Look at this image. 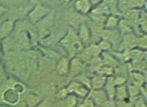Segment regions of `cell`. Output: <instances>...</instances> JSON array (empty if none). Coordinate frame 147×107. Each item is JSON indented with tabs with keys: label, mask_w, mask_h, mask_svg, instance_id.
<instances>
[{
	"label": "cell",
	"mask_w": 147,
	"mask_h": 107,
	"mask_svg": "<svg viewBox=\"0 0 147 107\" xmlns=\"http://www.w3.org/2000/svg\"><path fill=\"white\" fill-rule=\"evenodd\" d=\"M6 11H7V9L6 7H4L2 5H0V16L3 15Z\"/></svg>",
	"instance_id": "obj_32"
},
{
	"label": "cell",
	"mask_w": 147,
	"mask_h": 107,
	"mask_svg": "<svg viewBox=\"0 0 147 107\" xmlns=\"http://www.w3.org/2000/svg\"><path fill=\"white\" fill-rule=\"evenodd\" d=\"M79 98L74 94H68L64 98L65 101V107H76L78 105Z\"/></svg>",
	"instance_id": "obj_19"
},
{
	"label": "cell",
	"mask_w": 147,
	"mask_h": 107,
	"mask_svg": "<svg viewBox=\"0 0 147 107\" xmlns=\"http://www.w3.org/2000/svg\"><path fill=\"white\" fill-rule=\"evenodd\" d=\"M15 19H7L0 26V38L8 36L14 29L16 25Z\"/></svg>",
	"instance_id": "obj_10"
},
{
	"label": "cell",
	"mask_w": 147,
	"mask_h": 107,
	"mask_svg": "<svg viewBox=\"0 0 147 107\" xmlns=\"http://www.w3.org/2000/svg\"><path fill=\"white\" fill-rule=\"evenodd\" d=\"M60 42L70 57H75L76 54H80L84 50L83 43L79 39L75 29L71 27L68 28Z\"/></svg>",
	"instance_id": "obj_1"
},
{
	"label": "cell",
	"mask_w": 147,
	"mask_h": 107,
	"mask_svg": "<svg viewBox=\"0 0 147 107\" xmlns=\"http://www.w3.org/2000/svg\"><path fill=\"white\" fill-rule=\"evenodd\" d=\"M79 107H97L94 102L90 97L88 96L86 98H83V101L81 104H79Z\"/></svg>",
	"instance_id": "obj_22"
},
{
	"label": "cell",
	"mask_w": 147,
	"mask_h": 107,
	"mask_svg": "<svg viewBox=\"0 0 147 107\" xmlns=\"http://www.w3.org/2000/svg\"><path fill=\"white\" fill-rule=\"evenodd\" d=\"M113 78L114 77L112 76H109V78H107L105 84L103 87V89L105 90L110 99L115 100L116 86L113 82Z\"/></svg>",
	"instance_id": "obj_12"
},
{
	"label": "cell",
	"mask_w": 147,
	"mask_h": 107,
	"mask_svg": "<svg viewBox=\"0 0 147 107\" xmlns=\"http://www.w3.org/2000/svg\"><path fill=\"white\" fill-rule=\"evenodd\" d=\"M78 28V30L77 34L81 41L83 43V44L89 42L91 39L92 34L87 22L85 21L81 23Z\"/></svg>",
	"instance_id": "obj_8"
},
{
	"label": "cell",
	"mask_w": 147,
	"mask_h": 107,
	"mask_svg": "<svg viewBox=\"0 0 147 107\" xmlns=\"http://www.w3.org/2000/svg\"><path fill=\"white\" fill-rule=\"evenodd\" d=\"M68 22L70 24L71 28L75 29L78 28L79 26L84 22H85L84 15L80 14L75 9L69 11L68 14Z\"/></svg>",
	"instance_id": "obj_7"
},
{
	"label": "cell",
	"mask_w": 147,
	"mask_h": 107,
	"mask_svg": "<svg viewBox=\"0 0 147 107\" xmlns=\"http://www.w3.org/2000/svg\"><path fill=\"white\" fill-rule=\"evenodd\" d=\"M85 64L84 61L80 58L74 57L70 61V70L68 75H70L71 78H75L76 76L80 75L84 70Z\"/></svg>",
	"instance_id": "obj_5"
},
{
	"label": "cell",
	"mask_w": 147,
	"mask_h": 107,
	"mask_svg": "<svg viewBox=\"0 0 147 107\" xmlns=\"http://www.w3.org/2000/svg\"><path fill=\"white\" fill-rule=\"evenodd\" d=\"M57 1V0H41V3L48 7V5H51L52 4L55 3Z\"/></svg>",
	"instance_id": "obj_28"
},
{
	"label": "cell",
	"mask_w": 147,
	"mask_h": 107,
	"mask_svg": "<svg viewBox=\"0 0 147 107\" xmlns=\"http://www.w3.org/2000/svg\"><path fill=\"white\" fill-rule=\"evenodd\" d=\"M129 5L130 9H138L143 7L144 5H146L145 0H128Z\"/></svg>",
	"instance_id": "obj_21"
},
{
	"label": "cell",
	"mask_w": 147,
	"mask_h": 107,
	"mask_svg": "<svg viewBox=\"0 0 147 107\" xmlns=\"http://www.w3.org/2000/svg\"><path fill=\"white\" fill-rule=\"evenodd\" d=\"M133 107H147L146 99L143 96L137 97L134 103Z\"/></svg>",
	"instance_id": "obj_23"
},
{
	"label": "cell",
	"mask_w": 147,
	"mask_h": 107,
	"mask_svg": "<svg viewBox=\"0 0 147 107\" xmlns=\"http://www.w3.org/2000/svg\"><path fill=\"white\" fill-rule=\"evenodd\" d=\"M4 79H5V74H4V70L1 66V64H0V84L3 82Z\"/></svg>",
	"instance_id": "obj_29"
},
{
	"label": "cell",
	"mask_w": 147,
	"mask_h": 107,
	"mask_svg": "<svg viewBox=\"0 0 147 107\" xmlns=\"http://www.w3.org/2000/svg\"><path fill=\"white\" fill-rule=\"evenodd\" d=\"M129 96L131 98H136L139 96L140 91V88L134 84H129L127 86Z\"/></svg>",
	"instance_id": "obj_20"
},
{
	"label": "cell",
	"mask_w": 147,
	"mask_h": 107,
	"mask_svg": "<svg viewBox=\"0 0 147 107\" xmlns=\"http://www.w3.org/2000/svg\"><path fill=\"white\" fill-rule=\"evenodd\" d=\"M99 48L101 50H109L111 49L112 47V44L109 41H108L105 39H102L98 44Z\"/></svg>",
	"instance_id": "obj_24"
},
{
	"label": "cell",
	"mask_w": 147,
	"mask_h": 107,
	"mask_svg": "<svg viewBox=\"0 0 147 107\" xmlns=\"http://www.w3.org/2000/svg\"><path fill=\"white\" fill-rule=\"evenodd\" d=\"M103 0H90V3H91L92 6H96L98 5L99 4L102 3Z\"/></svg>",
	"instance_id": "obj_31"
},
{
	"label": "cell",
	"mask_w": 147,
	"mask_h": 107,
	"mask_svg": "<svg viewBox=\"0 0 147 107\" xmlns=\"http://www.w3.org/2000/svg\"><path fill=\"white\" fill-rule=\"evenodd\" d=\"M107 77L100 74H97L91 78L92 89H103L105 84Z\"/></svg>",
	"instance_id": "obj_14"
},
{
	"label": "cell",
	"mask_w": 147,
	"mask_h": 107,
	"mask_svg": "<svg viewBox=\"0 0 147 107\" xmlns=\"http://www.w3.org/2000/svg\"><path fill=\"white\" fill-rule=\"evenodd\" d=\"M66 89L68 94H74L80 98H86L88 96L90 91L76 80L71 81L66 87Z\"/></svg>",
	"instance_id": "obj_3"
},
{
	"label": "cell",
	"mask_w": 147,
	"mask_h": 107,
	"mask_svg": "<svg viewBox=\"0 0 147 107\" xmlns=\"http://www.w3.org/2000/svg\"><path fill=\"white\" fill-rule=\"evenodd\" d=\"M29 3L31 5L34 6V5L40 3V0H29Z\"/></svg>",
	"instance_id": "obj_33"
},
{
	"label": "cell",
	"mask_w": 147,
	"mask_h": 107,
	"mask_svg": "<svg viewBox=\"0 0 147 107\" xmlns=\"http://www.w3.org/2000/svg\"><path fill=\"white\" fill-rule=\"evenodd\" d=\"M70 61L68 58L62 57L60 58L56 65L55 70L59 76H66L68 75L70 70Z\"/></svg>",
	"instance_id": "obj_9"
},
{
	"label": "cell",
	"mask_w": 147,
	"mask_h": 107,
	"mask_svg": "<svg viewBox=\"0 0 147 107\" xmlns=\"http://www.w3.org/2000/svg\"><path fill=\"white\" fill-rule=\"evenodd\" d=\"M126 78L121 76H118L115 77V78H113V82L116 87L126 84Z\"/></svg>",
	"instance_id": "obj_27"
},
{
	"label": "cell",
	"mask_w": 147,
	"mask_h": 107,
	"mask_svg": "<svg viewBox=\"0 0 147 107\" xmlns=\"http://www.w3.org/2000/svg\"><path fill=\"white\" fill-rule=\"evenodd\" d=\"M137 37L132 33L126 34L124 35L123 43L121 44L122 49L124 50H129L132 48H134L136 45H137Z\"/></svg>",
	"instance_id": "obj_11"
},
{
	"label": "cell",
	"mask_w": 147,
	"mask_h": 107,
	"mask_svg": "<svg viewBox=\"0 0 147 107\" xmlns=\"http://www.w3.org/2000/svg\"><path fill=\"white\" fill-rule=\"evenodd\" d=\"M118 15H109L107 17V19L104 23V28L106 29H115L118 27L119 21Z\"/></svg>",
	"instance_id": "obj_16"
},
{
	"label": "cell",
	"mask_w": 147,
	"mask_h": 107,
	"mask_svg": "<svg viewBox=\"0 0 147 107\" xmlns=\"http://www.w3.org/2000/svg\"><path fill=\"white\" fill-rule=\"evenodd\" d=\"M92 5L90 0H75L74 9L80 14L85 15L91 12Z\"/></svg>",
	"instance_id": "obj_6"
},
{
	"label": "cell",
	"mask_w": 147,
	"mask_h": 107,
	"mask_svg": "<svg viewBox=\"0 0 147 107\" xmlns=\"http://www.w3.org/2000/svg\"><path fill=\"white\" fill-rule=\"evenodd\" d=\"M68 95V93L67 91L66 88H62L61 89H60L59 91L56 93L55 94V97L58 99H64Z\"/></svg>",
	"instance_id": "obj_26"
},
{
	"label": "cell",
	"mask_w": 147,
	"mask_h": 107,
	"mask_svg": "<svg viewBox=\"0 0 147 107\" xmlns=\"http://www.w3.org/2000/svg\"><path fill=\"white\" fill-rule=\"evenodd\" d=\"M88 96L92 98L97 106H102L109 99L103 89H91V91H89Z\"/></svg>",
	"instance_id": "obj_4"
},
{
	"label": "cell",
	"mask_w": 147,
	"mask_h": 107,
	"mask_svg": "<svg viewBox=\"0 0 147 107\" xmlns=\"http://www.w3.org/2000/svg\"><path fill=\"white\" fill-rule=\"evenodd\" d=\"M75 80L78 81L81 84H83L84 86L88 88L89 90L92 89V84H91V78L84 74H80L76 76L75 78Z\"/></svg>",
	"instance_id": "obj_18"
},
{
	"label": "cell",
	"mask_w": 147,
	"mask_h": 107,
	"mask_svg": "<svg viewBox=\"0 0 147 107\" xmlns=\"http://www.w3.org/2000/svg\"><path fill=\"white\" fill-rule=\"evenodd\" d=\"M49 13H51L50 7L41 3H39L33 6L32 9L28 13V17L30 22L34 24L40 22Z\"/></svg>",
	"instance_id": "obj_2"
},
{
	"label": "cell",
	"mask_w": 147,
	"mask_h": 107,
	"mask_svg": "<svg viewBox=\"0 0 147 107\" xmlns=\"http://www.w3.org/2000/svg\"><path fill=\"white\" fill-rule=\"evenodd\" d=\"M59 1H60V2H62L63 3L67 4V3H69L71 2L72 1H73V0H59Z\"/></svg>",
	"instance_id": "obj_34"
},
{
	"label": "cell",
	"mask_w": 147,
	"mask_h": 107,
	"mask_svg": "<svg viewBox=\"0 0 147 107\" xmlns=\"http://www.w3.org/2000/svg\"><path fill=\"white\" fill-rule=\"evenodd\" d=\"M117 27L120 34L123 36L126 34L132 33L134 31V27L125 19L119 20Z\"/></svg>",
	"instance_id": "obj_15"
},
{
	"label": "cell",
	"mask_w": 147,
	"mask_h": 107,
	"mask_svg": "<svg viewBox=\"0 0 147 107\" xmlns=\"http://www.w3.org/2000/svg\"><path fill=\"white\" fill-rule=\"evenodd\" d=\"M48 106H49V102L46 100H45L41 102L40 104L34 107H48Z\"/></svg>",
	"instance_id": "obj_30"
},
{
	"label": "cell",
	"mask_w": 147,
	"mask_h": 107,
	"mask_svg": "<svg viewBox=\"0 0 147 107\" xmlns=\"http://www.w3.org/2000/svg\"><path fill=\"white\" fill-rule=\"evenodd\" d=\"M137 45L141 47V48H142L143 49H146V34L137 37Z\"/></svg>",
	"instance_id": "obj_25"
},
{
	"label": "cell",
	"mask_w": 147,
	"mask_h": 107,
	"mask_svg": "<svg viewBox=\"0 0 147 107\" xmlns=\"http://www.w3.org/2000/svg\"><path fill=\"white\" fill-rule=\"evenodd\" d=\"M129 97L127 91V85L126 84L116 87L115 98L116 102H121L127 99Z\"/></svg>",
	"instance_id": "obj_13"
},
{
	"label": "cell",
	"mask_w": 147,
	"mask_h": 107,
	"mask_svg": "<svg viewBox=\"0 0 147 107\" xmlns=\"http://www.w3.org/2000/svg\"><path fill=\"white\" fill-rule=\"evenodd\" d=\"M40 97L36 94L30 93L25 97V102L28 107H34L41 102Z\"/></svg>",
	"instance_id": "obj_17"
},
{
	"label": "cell",
	"mask_w": 147,
	"mask_h": 107,
	"mask_svg": "<svg viewBox=\"0 0 147 107\" xmlns=\"http://www.w3.org/2000/svg\"><path fill=\"white\" fill-rule=\"evenodd\" d=\"M97 107H103V106H97Z\"/></svg>",
	"instance_id": "obj_35"
}]
</instances>
